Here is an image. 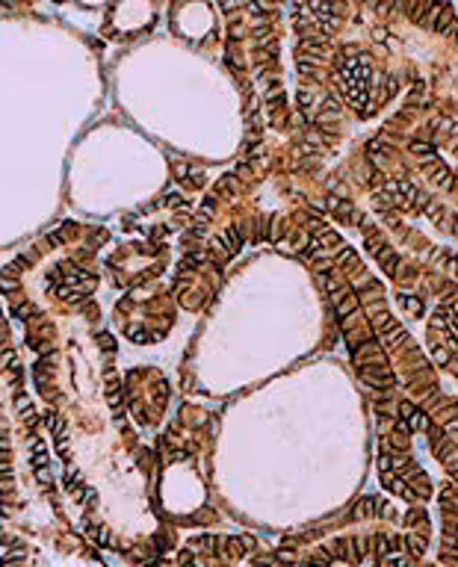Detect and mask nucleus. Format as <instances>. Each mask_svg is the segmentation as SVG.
<instances>
[{"mask_svg": "<svg viewBox=\"0 0 458 567\" xmlns=\"http://www.w3.org/2000/svg\"><path fill=\"white\" fill-rule=\"evenodd\" d=\"M376 514V496H361L352 511H349V520H370Z\"/></svg>", "mask_w": 458, "mask_h": 567, "instance_id": "obj_2", "label": "nucleus"}, {"mask_svg": "<svg viewBox=\"0 0 458 567\" xmlns=\"http://www.w3.org/2000/svg\"><path fill=\"white\" fill-rule=\"evenodd\" d=\"M408 425H411V431H429V414L417 408V411L411 414V420H408Z\"/></svg>", "mask_w": 458, "mask_h": 567, "instance_id": "obj_10", "label": "nucleus"}, {"mask_svg": "<svg viewBox=\"0 0 458 567\" xmlns=\"http://www.w3.org/2000/svg\"><path fill=\"white\" fill-rule=\"evenodd\" d=\"M376 514H379V517H385V520H388V517H396L393 505H390L388 499H382V496H376Z\"/></svg>", "mask_w": 458, "mask_h": 567, "instance_id": "obj_14", "label": "nucleus"}, {"mask_svg": "<svg viewBox=\"0 0 458 567\" xmlns=\"http://www.w3.org/2000/svg\"><path fill=\"white\" fill-rule=\"evenodd\" d=\"M311 104H314V95H311L308 89H302V92H299V106L308 112V106H311Z\"/></svg>", "mask_w": 458, "mask_h": 567, "instance_id": "obj_21", "label": "nucleus"}, {"mask_svg": "<svg viewBox=\"0 0 458 567\" xmlns=\"http://www.w3.org/2000/svg\"><path fill=\"white\" fill-rule=\"evenodd\" d=\"M373 35H376V38H379V41H385V38H390V35H388V30H385V27H376V33H373Z\"/></svg>", "mask_w": 458, "mask_h": 567, "instance_id": "obj_23", "label": "nucleus"}, {"mask_svg": "<svg viewBox=\"0 0 458 567\" xmlns=\"http://www.w3.org/2000/svg\"><path fill=\"white\" fill-rule=\"evenodd\" d=\"M237 186H240V177H237V175H225V177L216 183L219 192H237Z\"/></svg>", "mask_w": 458, "mask_h": 567, "instance_id": "obj_13", "label": "nucleus"}, {"mask_svg": "<svg viewBox=\"0 0 458 567\" xmlns=\"http://www.w3.org/2000/svg\"><path fill=\"white\" fill-rule=\"evenodd\" d=\"M275 562H281V565H293V562H296V553H293L290 547H281V550L275 553Z\"/></svg>", "mask_w": 458, "mask_h": 567, "instance_id": "obj_16", "label": "nucleus"}, {"mask_svg": "<svg viewBox=\"0 0 458 567\" xmlns=\"http://www.w3.org/2000/svg\"><path fill=\"white\" fill-rule=\"evenodd\" d=\"M402 544H405V553L411 556V559H420L423 553H426V538L423 535H414V532H408L405 538H402Z\"/></svg>", "mask_w": 458, "mask_h": 567, "instance_id": "obj_5", "label": "nucleus"}, {"mask_svg": "<svg viewBox=\"0 0 458 567\" xmlns=\"http://www.w3.org/2000/svg\"><path fill=\"white\" fill-rule=\"evenodd\" d=\"M358 322H361V313H352V316H343V319H340V328L349 334V328H352V325H358Z\"/></svg>", "mask_w": 458, "mask_h": 567, "instance_id": "obj_19", "label": "nucleus"}, {"mask_svg": "<svg viewBox=\"0 0 458 567\" xmlns=\"http://www.w3.org/2000/svg\"><path fill=\"white\" fill-rule=\"evenodd\" d=\"M396 301L405 307V310H411L414 316H423V304H420V298L417 295H408V292H399L396 295Z\"/></svg>", "mask_w": 458, "mask_h": 567, "instance_id": "obj_9", "label": "nucleus"}, {"mask_svg": "<svg viewBox=\"0 0 458 567\" xmlns=\"http://www.w3.org/2000/svg\"><path fill=\"white\" fill-rule=\"evenodd\" d=\"M456 154H458V148H456Z\"/></svg>", "mask_w": 458, "mask_h": 567, "instance_id": "obj_25", "label": "nucleus"}, {"mask_svg": "<svg viewBox=\"0 0 458 567\" xmlns=\"http://www.w3.org/2000/svg\"><path fill=\"white\" fill-rule=\"evenodd\" d=\"M426 216H429L432 222H438V225H441V219L447 216V207H441V204H432V207L426 210Z\"/></svg>", "mask_w": 458, "mask_h": 567, "instance_id": "obj_17", "label": "nucleus"}, {"mask_svg": "<svg viewBox=\"0 0 458 567\" xmlns=\"http://www.w3.org/2000/svg\"><path fill=\"white\" fill-rule=\"evenodd\" d=\"M429 177H432V186H435V189H453V183H456L453 172H450L444 163H438V166H435V172H432Z\"/></svg>", "mask_w": 458, "mask_h": 567, "instance_id": "obj_4", "label": "nucleus"}, {"mask_svg": "<svg viewBox=\"0 0 458 567\" xmlns=\"http://www.w3.org/2000/svg\"><path fill=\"white\" fill-rule=\"evenodd\" d=\"M456 30H458V21H456V15H453V6L447 3V6H444V12H441V18H438V24H435V33L456 35Z\"/></svg>", "mask_w": 458, "mask_h": 567, "instance_id": "obj_3", "label": "nucleus"}, {"mask_svg": "<svg viewBox=\"0 0 458 567\" xmlns=\"http://www.w3.org/2000/svg\"><path fill=\"white\" fill-rule=\"evenodd\" d=\"M337 263H340L343 269H358V254H355L349 246H340V248H337Z\"/></svg>", "mask_w": 458, "mask_h": 567, "instance_id": "obj_8", "label": "nucleus"}, {"mask_svg": "<svg viewBox=\"0 0 458 567\" xmlns=\"http://www.w3.org/2000/svg\"><path fill=\"white\" fill-rule=\"evenodd\" d=\"M447 369H450L453 375H458V357H450V363H447Z\"/></svg>", "mask_w": 458, "mask_h": 567, "instance_id": "obj_24", "label": "nucleus"}, {"mask_svg": "<svg viewBox=\"0 0 458 567\" xmlns=\"http://www.w3.org/2000/svg\"><path fill=\"white\" fill-rule=\"evenodd\" d=\"M417 411V405L414 402H402L399 405V420H411V414Z\"/></svg>", "mask_w": 458, "mask_h": 567, "instance_id": "obj_20", "label": "nucleus"}, {"mask_svg": "<svg viewBox=\"0 0 458 567\" xmlns=\"http://www.w3.org/2000/svg\"><path fill=\"white\" fill-rule=\"evenodd\" d=\"M358 375H361L370 387H382V390H388V387L399 384V381H396V375L390 372V366H388V363H361V366H358Z\"/></svg>", "mask_w": 458, "mask_h": 567, "instance_id": "obj_1", "label": "nucleus"}, {"mask_svg": "<svg viewBox=\"0 0 458 567\" xmlns=\"http://www.w3.org/2000/svg\"><path fill=\"white\" fill-rule=\"evenodd\" d=\"M284 104H287L284 92H272V95H266V106H269V112H272V115H275V112H281V109H284Z\"/></svg>", "mask_w": 458, "mask_h": 567, "instance_id": "obj_12", "label": "nucleus"}, {"mask_svg": "<svg viewBox=\"0 0 458 567\" xmlns=\"http://www.w3.org/2000/svg\"><path fill=\"white\" fill-rule=\"evenodd\" d=\"M432 354H435V363H441V366H447V363H450V357H453L444 346H435V349H432Z\"/></svg>", "mask_w": 458, "mask_h": 567, "instance_id": "obj_18", "label": "nucleus"}, {"mask_svg": "<svg viewBox=\"0 0 458 567\" xmlns=\"http://www.w3.org/2000/svg\"><path fill=\"white\" fill-rule=\"evenodd\" d=\"M423 92H426V83H423V80H414V86H411V95H408V98H423Z\"/></svg>", "mask_w": 458, "mask_h": 567, "instance_id": "obj_22", "label": "nucleus"}, {"mask_svg": "<svg viewBox=\"0 0 458 567\" xmlns=\"http://www.w3.org/2000/svg\"><path fill=\"white\" fill-rule=\"evenodd\" d=\"M429 207H432V192H423V189H420L417 198L411 201V213H426Z\"/></svg>", "mask_w": 458, "mask_h": 567, "instance_id": "obj_11", "label": "nucleus"}, {"mask_svg": "<svg viewBox=\"0 0 458 567\" xmlns=\"http://www.w3.org/2000/svg\"><path fill=\"white\" fill-rule=\"evenodd\" d=\"M358 307H361L358 292H349V295H343V298L337 301V316H340V319H343V316H352V313H358Z\"/></svg>", "mask_w": 458, "mask_h": 567, "instance_id": "obj_7", "label": "nucleus"}, {"mask_svg": "<svg viewBox=\"0 0 458 567\" xmlns=\"http://www.w3.org/2000/svg\"><path fill=\"white\" fill-rule=\"evenodd\" d=\"M379 263H382V269H385L390 278H396V272H399V254H396V251L382 248V251H379Z\"/></svg>", "mask_w": 458, "mask_h": 567, "instance_id": "obj_6", "label": "nucleus"}, {"mask_svg": "<svg viewBox=\"0 0 458 567\" xmlns=\"http://www.w3.org/2000/svg\"><path fill=\"white\" fill-rule=\"evenodd\" d=\"M281 234H284V222H281V216H272V222H269V240H281Z\"/></svg>", "mask_w": 458, "mask_h": 567, "instance_id": "obj_15", "label": "nucleus"}]
</instances>
